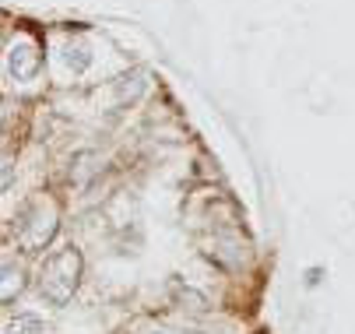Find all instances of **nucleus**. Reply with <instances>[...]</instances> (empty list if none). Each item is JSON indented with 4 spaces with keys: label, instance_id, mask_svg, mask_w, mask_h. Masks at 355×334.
<instances>
[{
    "label": "nucleus",
    "instance_id": "nucleus-1",
    "mask_svg": "<svg viewBox=\"0 0 355 334\" xmlns=\"http://www.w3.org/2000/svg\"><path fill=\"white\" fill-rule=\"evenodd\" d=\"M78 278H81V254L74 247H64L42 264L39 289L53 306H67L74 289H78Z\"/></svg>",
    "mask_w": 355,
    "mask_h": 334
},
{
    "label": "nucleus",
    "instance_id": "nucleus-2",
    "mask_svg": "<svg viewBox=\"0 0 355 334\" xmlns=\"http://www.w3.org/2000/svg\"><path fill=\"white\" fill-rule=\"evenodd\" d=\"M57 236V208L46 204V201H35L21 211L18 218V243L25 250H42L49 240Z\"/></svg>",
    "mask_w": 355,
    "mask_h": 334
},
{
    "label": "nucleus",
    "instance_id": "nucleus-3",
    "mask_svg": "<svg viewBox=\"0 0 355 334\" xmlns=\"http://www.w3.org/2000/svg\"><path fill=\"white\" fill-rule=\"evenodd\" d=\"M35 71H39V53H35V46H32L28 39L15 42V46H11V74H15L18 81H25V78H32Z\"/></svg>",
    "mask_w": 355,
    "mask_h": 334
},
{
    "label": "nucleus",
    "instance_id": "nucleus-4",
    "mask_svg": "<svg viewBox=\"0 0 355 334\" xmlns=\"http://www.w3.org/2000/svg\"><path fill=\"white\" fill-rule=\"evenodd\" d=\"M21 289H25V271H21V267L8 257V261H4V289H0V299L11 303V299H15Z\"/></svg>",
    "mask_w": 355,
    "mask_h": 334
},
{
    "label": "nucleus",
    "instance_id": "nucleus-5",
    "mask_svg": "<svg viewBox=\"0 0 355 334\" xmlns=\"http://www.w3.org/2000/svg\"><path fill=\"white\" fill-rule=\"evenodd\" d=\"M211 257H218L225 267H239V264H243L239 240H236V236H222V240H215V250H211Z\"/></svg>",
    "mask_w": 355,
    "mask_h": 334
},
{
    "label": "nucleus",
    "instance_id": "nucleus-6",
    "mask_svg": "<svg viewBox=\"0 0 355 334\" xmlns=\"http://www.w3.org/2000/svg\"><path fill=\"white\" fill-rule=\"evenodd\" d=\"M4 334H49V331H46V324L39 317H18V320H11L4 327Z\"/></svg>",
    "mask_w": 355,
    "mask_h": 334
},
{
    "label": "nucleus",
    "instance_id": "nucleus-7",
    "mask_svg": "<svg viewBox=\"0 0 355 334\" xmlns=\"http://www.w3.org/2000/svg\"><path fill=\"white\" fill-rule=\"evenodd\" d=\"M144 334H205V331H193V327H173V324H159V327H148Z\"/></svg>",
    "mask_w": 355,
    "mask_h": 334
}]
</instances>
